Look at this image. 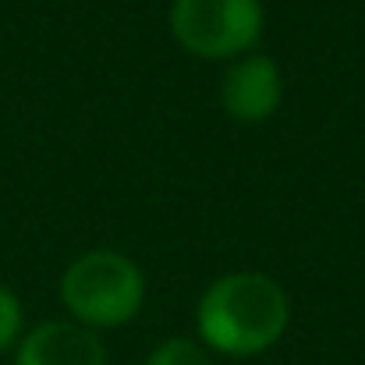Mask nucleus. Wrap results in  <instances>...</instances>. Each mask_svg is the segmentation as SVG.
<instances>
[{
  "label": "nucleus",
  "mask_w": 365,
  "mask_h": 365,
  "mask_svg": "<svg viewBox=\"0 0 365 365\" xmlns=\"http://www.w3.org/2000/svg\"><path fill=\"white\" fill-rule=\"evenodd\" d=\"M145 365H213V359H210V348L202 341L170 337V341H163L149 351Z\"/></svg>",
  "instance_id": "obj_6"
},
{
  "label": "nucleus",
  "mask_w": 365,
  "mask_h": 365,
  "mask_svg": "<svg viewBox=\"0 0 365 365\" xmlns=\"http://www.w3.org/2000/svg\"><path fill=\"white\" fill-rule=\"evenodd\" d=\"M61 302L68 316L89 330H114L138 316L145 302V277L114 248H93L68 262L61 277Z\"/></svg>",
  "instance_id": "obj_2"
},
{
  "label": "nucleus",
  "mask_w": 365,
  "mask_h": 365,
  "mask_svg": "<svg viewBox=\"0 0 365 365\" xmlns=\"http://www.w3.org/2000/svg\"><path fill=\"white\" fill-rule=\"evenodd\" d=\"M291 319L284 287L266 273H227L213 280L195 309L199 341L227 359H252L269 351Z\"/></svg>",
  "instance_id": "obj_1"
},
{
  "label": "nucleus",
  "mask_w": 365,
  "mask_h": 365,
  "mask_svg": "<svg viewBox=\"0 0 365 365\" xmlns=\"http://www.w3.org/2000/svg\"><path fill=\"white\" fill-rule=\"evenodd\" d=\"M266 25L259 0H174L170 32L192 57L238 61L252 53Z\"/></svg>",
  "instance_id": "obj_3"
},
{
  "label": "nucleus",
  "mask_w": 365,
  "mask_h": 365,
  "mask_svg": "<svg viewBox=\"0 0 365 365\" xmlns=\"http://www.w3.org/2000/svg\"><path fill=\"white\" fill-rule=\"evenodd\" d=\"M25 334V309H21V298L0 284V355L4 351H14L18 341Z\"/></svg>",
  "instance_id": "obj_7"
},
{
  "label": "nucleus",
  "mask_w": 365,
  "mask_h": 365,
  "mask_svg": "<svg viewBox=\"0 0 365 365\" xmlns=\"http://www.w3.org/2000/svg\"><path fill=\"white\" fill-rule=\"evenodd\" d=\"M14 365H107V348L96 330L75 319H50L21 334Z\"/></svg>",
  "instance_id": "obj_5"
},
{
  "label": "nucleus",
  "mask_w": 365,
  "mask_h": 365,
  "mask_svg": "<svg viewBox=\"0 0 365 365\" xmlns=\"http://www.w3.org/2000/svg\"><path fill=\"white\" fill-rule=\"evenodd\" d=\"M284 100V78L277 61L266 53H245L227 64L220 78V107L242 124H262L277 114Z\"/></svg>",
  "instance_id": "obj_4"
}]
</instances>
